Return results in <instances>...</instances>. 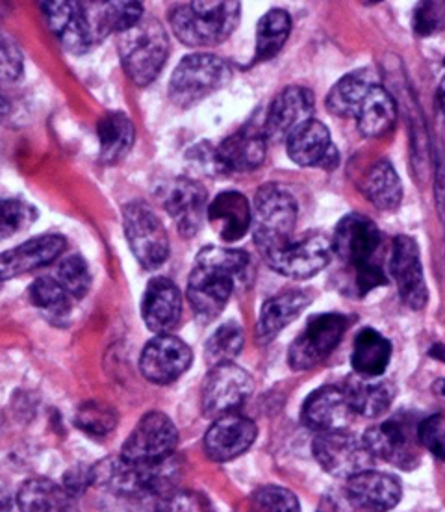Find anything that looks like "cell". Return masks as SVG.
<instances>
[{
	"mask_svg": "<svg viewBox=\"0 0 445 512\" xmlns=\"http://www.w3.org/2000/svg\"><path fill=\"white\" fill-rule=\"evenodd\" d=\"M390 271L397 282L403 303L412 310H421L429 301L427 282L423 277L420 247L410 236H397L394 240Z\"/></svg>",
	"mask_w": 445,
	"mask_h": 512,
	"instance_id": "9a60e30c",
	"label": "cell"
},
{
	"mask_svg": "<svg viewBox=\"0 0 445 512\" xmlns=\"http://www.w3.org/2000/svg\"><path fill=\"white\" fill-rule=\"evenodd\" d=\"M251 256L240 249L204 247L188 279V301L197 318L216 320L225 310L236 284L251 279Z\"/></svg>",
	"mask_w": 445,
	"mask_h": 512,
	"instance_id": "6da1fadb",
	"label": "cell"
},
{
	"mask_svg": "<svg viewBox=\"0 0 445 512\" xmlns=\"http://www.w3.org/2000/svg\"><path fill=\"white\" fill-rule=\"evenodd\" d=\"M349 321L342 314H318L293 340L288 362L295 372H305L327 359L344 338Z\"/></svg>",
	"mask_w": 445,
	"mask_h": 512,
	"instance_id": "ba28073f",
	"label": "cell"
},
{
	"mask_svg": "<svg viewBox=\"0 0 445 512\" xmlns=\"http://www.w3.org/2000/svg\"><path fill=\"white\" fill-rule=\"evenodd\" d=\"M444 65H445V58H444Z\"/></svg>",
	"mask_w": 445,
	"mask_h": 512,
	"instance_id": "11a10c76",
	"label": "cell"
},
{
	"mask_svg": "<svg viewBox=\"0 0 445 512\" xmlns=\"http://www.w3.org/2000/svg\"><path fill=\"white\" fill-rule=\"evenodd\" d=\"M117 49L128 78L138 86H147L158 78L169 56L166 28L154 17H143L121 34Z\"/></svg>",
	"mask_w": 445,
	"mask_h": 512,
	"instance_id": "5b68a950",
	"label": "cell"
},
{
	"mask_svg": "<svg viewBox=\"0 0 445 512\" xmlns=\"http://www.w3.org/2000/svg\"><path fill=\"white\" fill-rule=\"evenodd\" d=\"M344 390L355 414L364 418H377L384 414L395 396L394 384L382 377L355 375L345 383Z\"/></svg>",
	"mask_w": 445,
	"mask_h": 512,
	"instance_id": "4dcf8cb0",
	"label": "cell"
},
{
	"mask_svg": "<svg viewBox=\"0 0 445 512\" xmlns=\"http://www.w3.org/2000/svg\"><path fill=\"white\" fill-rule=\"evenodd\" d=\"M312 451L321 468L340 479H351L373 466V455L364 442L345 431L321 433L314 440Z\"/></svg>",
	"mask_w": 445,
	"mask_h": 512,
	"instance_id": "8fae6325",
	"label": "cell"
},
{
	"mask_svg": "<svg viewBox=\"0 0 445 512\" xmlns=\"http://www.w3.org/2000/svg\"><path fill=\"white\" fill-rule=\"evenodd\" d=\"M375 84H381V78L371 67H362L340 78L327 95L329 112L332 116L355 117L360 104Z\"/></svg>",
	"mask_w": 445,
	"mask_h": 512,
	"instance_id": "f546056e",
	"label": "cell"
},
{
	"mask_svg": "<svg viewBox=\"0 0 445 512\" xmlns=\"http://www.w3.org/2000/svg\"><path fill=\"white\" fill-rule=\"evenodd\" d=\"M316 512H355V507L351 501L347 500V496L325 494L319 501Z\"/></svg>",
	"mask_w": 445,
	"mask_h": 512,
	"instance_id": "681fc988",
	"label": "cell"
},
{
	"mask_svg": "<svg viewBox=\"0 0 445 512\" xmlns=\"http://www.w3.org/2000/svg\"><path fill=\"white\" fill-rule=\"evenodd\" d=\"M266 134L253 127L234 132L212 153L214 167L225 173H245L260 166L266 158Z\"/></svg>",
	"mask_w": 445,
	"mask_h": 512,
	"instance_id": "603a6c76",
	"label": "cell"
},
{
	"mask_svg": "<svg viewBox=\"0 0 445 512\" xmlns=\"http://www.w3.org/2000/svg\"><path fill=\"white\" fill-rule=\"evenodd\" d=\"M356 125L366 138H379L394 128L397 104L382 84H375L356 112Z\"/></svg>",
	"mask_w": 445,
	"mask_h": 512,
	"instance_id": "d6a6232c",
	"label": "cell"
},
{
	"mask_svg": "<svg viewBox=\"0 0 445 512\" xmlns=\"http://www.w3.org/2000/svg\"><path fill=\"white\" fill-rule=\"evenodd\" d=\"M43 13L64 49L73 54H84L93 47L82 2H45Z\"/></svg>",
	"mask_w": 445,
	"mask_h": 512,
	"instance_id": "83f0119b",
	"label": "cell"
},
{
	"mask_svg": "<svg viewBox=\"0 0 445 512\" xmlns=\"http://www.w3.org/2000/svg\"><path fill=\"white\" fill-rule=\"evenodd\" d=\"M438 101H440V108H442V112H444L445 116V78L442 80V84H440V91H438Z\"/></svg>",
	"mask_w": 445,
	"mask_h": 512,
	"instance_id": "816d5d0a",
	"label": "cell"
},
{
	"mask_svg": "<svg viewBox=\"0 0 445 512\" xmlns=\"http://www.w3.org/2000/svg\"><path fill=\"white\" fill-rule=\"evenodd\" d=\"M93 45L110 34H123L143 19L140 2H82Z\"/></svg>",
	"mask_w": 445,
	"mask_h": 512,
	"instance_id": "484cf974",
	"label": "cell"
},
{
	"mask_svg": "<svg viewBox=\"0 0 445 512\" xmlns=\"http://www.w3.org/2000/svg\"><path fill=\"white\" fill-rule=\"evenodd\" d=\"M243 342H245V334H243L242 325H238L236 321H227L208 338L206 351H204L206 360L210 362V366L232 362L234 357L242 353Z\"/></svg>",
	"mask_w": 445,
	"mask_h": 512,
	"instance_id": "74e56055",
	"label": "cell"
},
{
	"mask_svg": "<svg viewBox=\"0 0 445 512\" xmlns=\"http://www.w3.org/2000/svg\"><path fill=\"white\" fill-rule=\"evenodd\" d=\"M240 17V2L210 0L175 6L169 23L182 43L190 47H212L229 38L240 25Z\"/></svg>",
	"mask_w": 445,
	"mask_h": 512,
	"instance_id": "3957f363",
	"label": "cell"
},
{
	"mask_svg": "<svg viewBox=\"0 0 445 512\" xmlns=\"http://www.w3.org/2000/svg\"><path fill=\"white\" fill-rule=\"evenodd\" d=\"M355 416L353 405L344 388L323 386L306 399L303 422L306 427L319 433L345 431Z\"/></svg>",
	"mask_w": 445,
	"mask_h": 512,
	"instance_id": "44dd1931",
	"label": "cell"
},
{
	"mask_svg": "<svg viewBox=\"0 0 445 512\" xmlns=\"http://www.w3.org/2000/svg\"><path fill=\"white\" fill-rule=\"evenodd\" d=\"M392 359V344L375 329H362L356 334L351 364L356 375L382 377Z\"/></svg>",
	"mask_w": 445,
	"mask_h": 512,
	"instance_id": "836d02e7",
	"label": "cell"
},
{
	"mask_svg": "<svg viewBox=\"0 0 445 512\" xmlns=\"http://www.w3.org/2000/svg\"><path fill=\"white\" fill-rule=\"evenodd\" d=\"M65 240L58 234H41L25 244L0 253V281L43 268L64 253Z\"/></svg>",
	"mask_w": 445,
	"mask_h": 512,
	"instance_id": "cb8c5ba5",
	"label": "cell"
},
{
	"mask_svg": "<svg viewBox=\"0 0 445 512\" xmlns=\"http://www.w3.org/2000/svg\"><path fill=\"white\" fill-rule=\"evenodd\" d=\"M232 78L229 64L214 54H190L178 64L169 97L180 108L201 103L208 95L225 88Z\"/></svg>",
	"mask_w": 445,
	"mask_h": 512,
	"instance_id": "8992f818",
	"label": "cell"
},
{
	"mask_svg": "<svg viewBox=\"0 0 445 512\" xmlns=\"http://www.w3.org/2000/svg\"><path fill=\"white\" fill-rule=\"evenodd\" d=\"M101 143V160L104 164H115L127 156L134 143V123L123 112H110L102 117L97 127Z\"/></svg>",
	"mask_w": 445,
	"mask_h": 512,
	"instance_id": "d590c367",
	"label": "cell"
},
{
	"mask_svg": "<svg viewBox=\"0 0 445 512\" xmlns=\"http://www.w3.org/2000/svg\"><path fill=\"white\" fill-rule=\"evenodd\" d=\"M10 110V104H8V101L0 95V114H6Z\"/></svg>",
	"mask_w": 445,
	"mask_h": 512,
	"instance_id": "f5cc1de1",
	"label": "cell"
},
{
	"mask_svg": "<svg viewBox=\"0 0 445 512\" xmlns=\"http://www.w3.org/2000/svg\"><path fill=\"white\" fill-rule=\"evenodd\" d=\"M362 192L379 210H395L403 199V184L388 160H379L369 167L362 180Z\"/></svg>",
	"mask_w": 445,
	"mask_h": 512,
	"instance_id": "e575fe53",
	"label": "cell"
},
{
	"mask_svg": "<svg viewBox=\"0 0 445 512\" xmlns=\"http://www.w3.org/2000/svg\"><path fill=\"white\" fill-rule=\"evenodd\" d=\"M21 512H80L77 500L49 479H30L17 492Z\"/></svg>",
	"mask_w": 445,
	"mask_h": 512,
	"instance_id": "1f68e13d",
	"label": "cell"
},
{
	"mask_svg": "<svg viewBox=\"0 0 445 512\" xmlns=\"http://www.w3.org/2000/svg\"><path fill=\"white\" fill-rule=\"evenodd\" d=\"M356 269V288L360 290V295L368 294L371 290H375L377 286H384L388 279L384 277L382 269L375 264H364Z\"/></svg>",
	"mask_w": 445,
	"mask_h": 512,
	"instance_id": "c3c4849f",
	"label": "cell"
},
{
	"mask_svg": "<svg viewBox=\"0 0 445 512\" xmlns=\"http://www.w3.org/2000/svg\"><path fill=\"white\" fill-rule=\"evenodd\" d=\"M445 26V2H420L414 10V32L427 38Z\"/></svg>",
	"mask_w": 445,
	"mask_h": 512,
	"instance_id": "bcb514c9",
	"label": "cell"
},
{
	"mask_svg": "<svg viewBox=\"0 0 445 512\" xmlns=\"http://www.w3.org/2000/svg\"><path fill=\"white\" fill-rule=\"evenodd\" d=\"M332 247L321 234H310L264 256L267 266L284 277L305 281L329 266Z\"/></svg>",
	"mask_w": 445,
	"mask_h": 512,
	"instance_id": "7c38bea8",
	"label": "cell"
},
{
	"mask_svg": "<svg viewBox=\"0 0 445 512\" xmlns=\"http://www.w3.org/2000/svg\"><path fill=\"white\" fill-rule=\"evenodd\" d=\"M314 93L308 88L290 86L280 91L269 106L264 125L266 140H288L293 132L312 119Z\"/></svg>",
	"mask_w": 445,
	"mask_h": 512,
	"instance_id": "2e32d148",
	"label": "cell"
},
{
	"mask_svg": "<svg viewBox=\"0 0 445 512\" xmlns=\"http://www.w3.org/2000/svg\"><path fill=\"white\" fill-rule=\"evenodd\" d=\"M381 244V231L371 219L362 214L345 216L332 236V251L344 260L345 264L360 268L371 262L377 247Z\"/></svg>",
	"mask_w": 445,
	"mask_h": 512,
	"instance_id": "e0dca14e",
	"label": "cell"
},
{
	"mask_svg": "<svg viewBox=\"0 0 445 512\" xmlns=\"http://www.w3.org/2000/svg\"><path fill=\"white\" fill-rule=\"evenodd\" d=\"M299 206L280 184H264L253 205V238L260 255L267 256L292 242Z\"/></svg>",
	"mask_w": 445,
	"mask_h": 512,
	"instance_id": "277c9868",
	"label": "cell"
},
{
	"mask_svg": "<svg viewBox=\"0 0 445 512\" xmlns=\"http://www.w3.org/2000/svg\"><path fill=\"white\" fill-rule=\"evenodd\" d=\"M128 245L143 268L156 269L169 258V236L153 208L132 201L123 210Z\"/></svg>",
	"mask_w": 445,
	"mask_h": 512,
	"instance_id": "52a82bcc",
	"label": "cell"
},
{
	"mask_svg": "<svg viewBox=\"0 0 445 512\" xmlns=\"http://www.w3.org/2000/svg\"><path fill=\"white\" fill-rule=\"evenodd\" d=\"M156 512H214L210 500L191 490H175L164 500L158 501Z\"/></svg>",
	"mask_w": 445,
	"mask_h": 512,
	"instance_id": "ee69618b",
	"label": "cell"
},
{
	"mask_svg": "<svg viewBox=\"0 0 445 512\" xmlns=\"http://www.w3.org/2000/svg\"><path fill=\"white\" fill-rule=\"evenodd\" d=\"M420 446L433 453L436 459H445V416L434 414L431 418H425L416 429Z\"/></svg>",
	"mask_w": 445,
	"mask_h": 512,
	"instance_id": "f6af8a7d",
	"label": "cell"
},
{
	"mask_svg": "<svg viewBox=\"0 0 445 512\" xmlns=\"http://www.w3.org/2000/svg\"><path fill=\"white\" fill-rule=\"evenodd\" d=\"M258 429L255 422L240 414H227L217 418L216 423L204 435V451L208 459L229 462L243 455L255 444Z\"/></svg>",
	"mask_w": 445,
	"mask_h": 512,
	"instance_id": "ac0fdd59",
	"label": "cell"
},
{
	"mask_svg": "<svg viewBox=\"0 0 445 512\" xmlns=\"http://www.w3.org/2000/svg\"><path fill=\"white\" fill-rule=\"evenodd\" d=\"M58 282L69 297L80 299L88 294L91 275L86 260L82 256H69L62 260L58 268Z\"/></svg>",
	"mask_w": 445,
	"mask_h": 512,
	"instance_id": "7bdbcfd3",
	"label": "cell"
},
{
	"mask_svg": "<svg viewBox=\"0 0 445 512\" xmlns=\"http://www.w3.org/2000/svg\"><path fill=\"white\" fill-rule=\"evenodd\" d=\"M436 386H442V390H440V394H442V396H445V379H440V381H438V384H436Z\"/></svg>",
	"mask_w": 445,
	"mask_h": 512,
	"instance_id": "db71d44e",
	"label": "cell"
},
{
	"mask_svg": "<svg viewBox=\"0 0 445 512\" xmlns=\"http://www.w3.org/2000/svg\"><path fill=\"white\" fill-rule=\"evenodd\" d=\"M292 32V17L282 8H273L260 19L256 28V62L271 60L279 54Z\"/></svg>",
	"mask_w": 445,
	"mask_h": 512,
	"instance_id": "8d00e7d4",
	"label": "cell"
},
{
	"mask_svg": "<svg viewBox=\"0 0 445 512\" xmlns=\"http://www.w3.org/2000/svg\"><path fill=\"white\" fill-rule=\"evenodd\" d=\"M145 325L156 334H167L178 325L182 314V297L177 284L166 277H154L145 288L141 301Z\"/></svg>",
	"mask_w": 445,
	"mask_h": 512,
	"instance_id": "d4e9b609",
	"label": "cell"
},
{
	"mask_svg": "<svg viewBox=\"0 0 445 512\" xmlns=\"http://www.w3.org/2000/svg\"><path fill=\"white\" fill-rule=\"evenodd\" d=\"M178 431L164 412H149L128 435L119 457L128 462H160L175 455Z\"/></svg>",
	"mask_w": 445,
	"mask_h": 512,
	"instance_id": "30bf717a",
	"label": "cell"
},
{
	"mask_svg": "<svg viewBox=\"0 0 445 512\" xmlns=\"http://www.w3.org/2000/svg\"><path fill=\"white\" fill-rule=\"evenodd\" d=\"M310 303V295L303 290H284L280 294L267 299L260 312V320L256 327V338L260 344H269L286 329Z\"/></svg>",
	"mask_w": 445,
	"mask_h": 512,
	"instance_id": "f1b7e54d",
	"label": "cell"
},
{
	"mask_svg": "<svg viewBox=\"0 0 445 512\" xmlns=\"http://www.w3.org/2000/svg\"><path fill=\"white\" fill-rule=\"evenodd\" d=\"M13 498L12 494L8 492V488L0 485V512L12 511Z\"/></svg>",
	"mask_w": 445,
	"mask_h": 512,
	"instance_id": "f907efd6",
	"label": "cell"
},
{
	"mask_svg": "<svg viewBox=\"0 0 445 512\" xmlns=\"http://www.w3.org/2000/svg\"><path fill=\"white\" fill-rule=\"evenodd\" d=\"M30 301L54 318H64L71 308V297L58 279L52 277H39L34 281L30 286Z\"/></svg>",
	"mask_w": 445,
	"mask_h": 512,
	"instance_id": "f35d334b",
	"label": "cell"
},
{
	"mask_svg": "<svg viewBox=\"0 0 445 512\" xmlns=\"http://www.w3.org/2000/svg\"><path fill=\"white\" fill-rule=\"evenodd\" d=\"M164 208L184 238L195 236L208 212V193L191 179L173 180L164 193Z\"/></svg>",
	"mask_w": 445,
	"mask_h": 512,
	"instance_id": "d6986e66",
	"label": "cell"
},
{
	"mask_svg": "<svg viewBox=\"0 0 445 512\" xmlns=\"http://www.w3.org/2000/svg\"><path fill=\"white\" fill-rule=\"evenodd\" d=\"M206 216L217 236L223 242L232 244L251 231L253 208L243 193L223 192L208 205Z\"/></svg>",
	"mask_w": 445,
	"mask_h": 512,
	"instance_id": "4316f807",
	"label": "cell"
},
{
	"mask_svg": "<svg viewBox=\"0 0 445 512\" xmlns=\"http://www.w3.org/2000/svg\"><path fill=\"white\" fill-rule=\"evenodd\" d=\"M288 156L297 166L321 167L332 171L338 167L340 154L331 140V132L321 121L310 119L288 138Z\"/></svg>",
	"mask_w": 445,
	"mask_h": 512,
	"instance_id": "ffe728a7",
	"label": "cell"
},
{
	"mask_svg": "<svg viewBox=\"0 0 445 512\" xmlns=\"http://www.w3.org/2000/svg\"><path fill=\"white\" fill-rule=\"evenodd\" d=\"M345 496L360 511L388 512L401 501L403 490L394 475L366 470L347 479Z\"/></svg>",
	"mask_w": 445,
	"mask_h": 512,
	"instance_id": "7402d4cb",
	"label": "cell"
},
{
	"mask_svg": "<svg viewBox=\"0 0 445 512\" xmlns=\"http://www.w3.org/2000/svg\"><path fill=\"white\" fill-rule=\"evenodd\" d=\"M78 427L91 436L110 435L119 422V416L112 407L99 403V401H88L80 405L75 416Z\"/></svg>",
	"mask_w": 445,
	"mask_h": 512,
	"instance_id": "ab89813d",
	"label": "cell"
},
{
	"mask_svg": "<svg viewBox=\"0 0 445 512\" xmlns=\"http://www.w3.org/2000/svg\"><path fill=\"white\" fill-rule=\"evenodd\" d=\"M191 360V349L180 338L158 334L141 353V375L154 384L173 383L190 370Z\"/></svg>",
	"mask_w": 445,
	"mask_h": 512,
	"instance_id": "5bb4252c",
	"label": "cell"
},
{
	"mask_svg": "<svg viewBox=\"0 0 445 512\" xmlns=\"http://www.w3.org/2000/svg\"><path fill=\"white\" fill-rule=\"evenodd\" d=\"M38 218L34 206L21 199H0V240L28 229Z\"/></svg>",
	"mask_w": 445,
	"mask_h": 512,
	"instance_id": "60d3db41",
	"label": "cell"
},
{
	"mask_svg": "<svg viewBox=\"0 0 445 512\" xmlns=\"http://www.w3.org/2000/svg\"><path fill=\"white\" fill-rule=\"evenodd\" d=\"M249 512H301V505L288 488L267 485L251 496Z\"/></svg>",
	"mask_w": 445,
	"mask_h": 512,
	"instance_id": "b9f144b4",
	"label": "cell"
},
{
	"mask_svg": "<svg viewBox=\"0 0 445 512\" xmlns=\"http://www.w3.org/2000/svg\"><path fill=\"white\" fill-rule=\"evenodd\" d=\"M364 446L373 459L390 462L397 468L412 470L420 462V442L418 433L412 431L405 422L388 420L373 425L364 435Z\"/></svg>",
	"mask_w": 445,
	"mask_h": 512,
	"instance_id": "4fadbf2b",
	"label": "cell"
},
{
	"mask_svg": "<svg viewBox=\"0 0 445 512\" xmlns=\"http://www.w3.org/2000/svg\"><path fill=\"white\" fill-rule=\"evenodd\" d=\"M180 464L177 457L160 462H128L110 457L91 466V485L123 500H164L177 490Z\"/></svg>",
	"mask_w": 445,
	"mask_h": 512,
	"instance_id": "7a4b0ae2",
	"label": "cell"
},
{
	"mask_svg": "<svg viewBox=\"0 0 445 512\" xmlns=\"http://www.w3.org/2000/svg\"><path fill=\"white\" fill-rule=\"evenodd\" d=\"M23 75V54L10 34L0 28V80L15 82Z\"/></svg>",
	"mask_w": 445,
	"mask_h": 512,
	"instance_id": "7dc6e473",
	"label": "cell"
},
{
	"mask_svg": "<svg viewBox=\"0 0 445 512\" xmlns=\"http://www.w3.org/2000/svg\"><path fill=\"white\" fill-rule=\"evenodd\" d=\"M255 384L251 375L234 362L212 366L204 379L201 390V407L204 416L221 418L232 414L251 397Z\"/></svg>",
	"mask_w": 445,
	"mask_h": 512,
	"instance_id": "9c48e42d",
	"label": "cell"
}]
</instances>
